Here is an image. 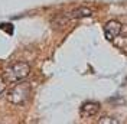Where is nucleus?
<instances>
[{
	"instance_id": "1",
	"label": "nucleus",
	"mask_w": 127,
	"mask_h": 124,
	"mask_svg": "<svg viewBox=\"0 0 127 124\" xmlns=\"http://www.w3.org/2000/svg\"><path fill=\"white\" fill-rule=\"evenodd\" d=\"M32 93V88L29 82H20L16 84L10 91L7 93V101L15 104V105H20V104H25L26 101L29 100Z\"/></svg>"
},
{
	"instance_id": "2",
	"label": "nucleus",
	"mask_w": 127,
	"mask_h": 124,
	"mask_svg": "<svg viewBox=\"0 0 127 124\" xmlns=\"http://www.w3.org/2000/svg\"><path fill=\"white\" fill-rule=\"evenodd\" d=\"M31 66L26 62H16L4 71V79L9 82H19L29 77Z\"/></svg>"
},
{
	"instance_id": "3",
	"label": "nucleus",
	"mask_w": 127,
	"mask_h": 124,
	"mask_svg": "<svg viewBox=\"0 0 127 124\" xmlns=\"http://www.w3.org/2000/svg\"><path fill=\"white\" fill-rule=\"evenodd\" d=\"M104 35L110 42L116 40L121 35V23L119 20H108L104 26Z\"/></svg>"
},
{
	"instance_id": "4",
	"label": "nucleus",
	"mask_w": 127,
	"mask_h": 124,
	"mask_svg": "<svg viewBox=\"0 0 127 124\" xmlns=\"http://www.w3.org/2000/svg\"><path fill=\"white\" fill-rule=\"evenodd\" d=\"M100 108H101L100 102H97V101H85L81 105V108H79V114L84 118H91V117L98 114Z\"/></svg>"
},
{
	"instance_id": "5",
	"label": "nucleus",
	"mask_w": 127,
	"mask_h": 124,
	"mask_svg": "<svg viewBox=\"0 0 127 124\" xmlns=\"http://www.w3.org/2000/svg\"><path fill=\"white\" fill-rule=\"evenodd\" d=\"M65 16L72 20V19H84V17H90V16H93V10L90 7H85V6H81V7H77L71 10V12H68V13H65Z\"/></svg>"
},
{
	"instance_id": "6",
	"label": "nucleus",
	"mask_w": 127,
	"mask_h": 124,
	"mask_svg": "<svg viewBox=\"0 0 127 124\" xmlns=\"http://www.w3.org/2000/svg\"><path fill=\"white\" fill-rule=\"evenodd\" d=\"M98 123L100 124H119L120 121L117 120V118H113V117H101L100 120H98Z\"/></svg>"
},
{
	"instance_id": "7",
	"label": "nucleus",
	"mask_w": 127,
	"mask_h": 124,
	"mask_svg": "<svg viewBox=\"0 0 127 124\" xmlns=\"http://www.w3.org/2000/svg\"><path fill=\"white\" fill-rule=\"evenodd\" d=\"M6 91V79L0 77V95Z\"/></svg>"
}]
</instances>
